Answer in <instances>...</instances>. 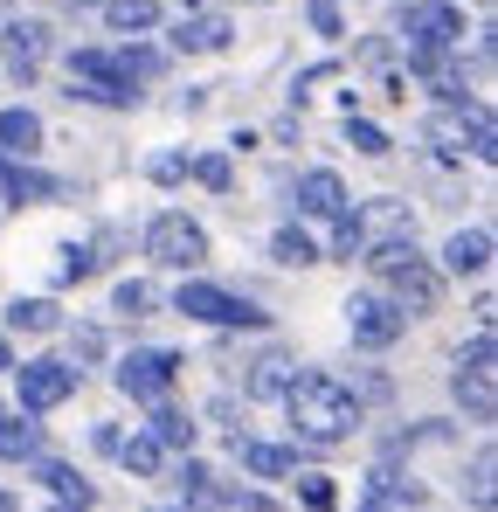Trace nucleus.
Here are the masks:
<instances>
[{
	"label": "nucleus",
	"mask_w": 498,
	"mask_h": 512,
	"mask_svg": "<svg viewBox=\"0 0 498 512\" xmlns=\"http://www.w3.org/2000/svg\"><path fill=\"white\" fill-rule=\"evenodd\" d=\"M229 35H236L229 14H180L166 42H173L180 56H215V49H229Z\"/></svg>",
	"instance_id": "nucleus-13"
},
{
	"label": "nucleus",
	"mask_w": 498,
	"mask_h": 512,
	"mask_svg": "<svg viewBox=\"0 0 498 512\" xmlns=\"http://www.w3.org/2000/svg\"><path fill=\"white\" fill-rule=\"evenodd\" d=\"M291 374H298V360H291V353H263V360H249L243 395H249V402H277V395L291 388Z\"/></svg>",
	"instance_id": "nucleus-16"
},
{
	"label": "nucleus",
	"mask_w": 498,
	"mask_h": 512,
	"mask_svg": "<svg viewBox=\"0 0 498 512\" xmlns=\"http://www.w3.org/2000/svg\"><path fill=\"white\" fill-rule=\"evenodd\" d=\"M90 360H104V333H97V326H77V333H70V367H90Z\"/></svg>",
	"instance_id": "nucleus-34"
},
{
	"label": "nucleus",
	"mask_w": 498,
	"mask_h": 512,
	"mask_svg": "<svg viewBox=\"0 0 498 512\" xmlns=\"http://www.w3.org/2000/svg\"><path fill=\"white\" fill-rule=\"evenodd\" d=\"M14 374H21V416H49V409H63V402L77 395V367H70V360H56V353L21 360Z\"/></svg>",
	"instance_id": "nucleus-7"
},
{
	"label": "nucleus",
	"mask_w": 498,
	"mask_h": 512,
	"mask_svg": "<svg viewBox=\"0 0 498 512\" xmlns=\"http://www.w3.org/2000/svg\"><path fill=\"white\" fill-rule=\"evenodd\" d=\"M346 139H353V146H360L367 160H381V153H395V146H388V132H381V125H367V118H346Z\"/></svg>",
	"instance_id": "nucleus-33"
},
{
	"label": "nucleus",
	"mask_w": 498,
	"mask_h": 512,
	"mask_svg": "<svg viewBox=\"0 0 498 512\" xmlns=\"http://www.w3.org/2000/svg\"><path fill=\"white\" fill-rule=\"evenodd\" d=\"M270 256H277V263H298V270H305V263H319V243H312L305 229H277Z\"/></svg>",
	"instance_id": "nucleus-30"
},
{
	"label": "nucleus",
	"mask_w": 498,
	"mask_h": 512,
	"mask_svg": "<svg viewBox=\"0 0 498 512\" xmlns=\"http://www.w3.org/2000/svg\"><path fill=\"white\" fill-rule=\"evenodd\" d=\"M367 270L395 291V305H402L409 319L443 305V270L415 250V236H388V243H374V250H367Z\"/></svg>",
	"instance_id": "nucleus-2"
},
{
	"label": "nucleus",
	"mask_w": 498,
	"mask_h": 512,
	"mask_svg": "<svg viewBox=\"0 0 498 512\" xmlns=\"http://www.w3.org/2000/svg\"><path fill=\"white\" fill-rule=\"evenodd\" d=\"M42 485L56 492V506H77V512H90V506H97V492L83 485V478L70 471V464H42Z\"/></svg>",
	"instance_id": "nucleus-26"
},
{
	"label": "nucleus",
	"mask_w": 498,
	"mask_h": 512,
	"mask_svg": "<svg viewBox=\"0 0 498 512\" xmlns=\"http://www.w3.org/2000/svg\"><path fill=\"white\" fill-rule=\"evenodd\" d=\"M56 194H63V180H49V173H35V167H7V160H0V201L35 208V201H56Z\"/></svg>",
	"instance_id": "nucleus-17"
},
{
	"label": "nucleus",
	"mask_w": 498,
	"mask_h": 512,
	"mask_svg": "<svg viewBox=\"0 0 498 512\" xmlns=\"http://www.w3.org/2000/svg\"><path fill=\"white\" fill-rule=\"evenodd\" d=\"M111 305H118L125 319H139V312H153V305H160V291H153L146 277H118V291H111Z\"/></svg>",
	"instance_id": "nucleus-29"
},
{
	"label": "nucleus",
	"mask_w": 498,
	"mask_h": 512,
	"mask_svg": "<svg viewBox=\"0 0 498 512\" xmlns=\"http://www.w3.org/2000/svg\"><path fill=\"white\" fill-rule=\"evenodd\" d=\"M146 256L166 263V270H201L208 263V229L194 215L166 208V215H153V229H146Z\"/></svg>",
	"instance_id": "nucleus-6"
},
{
	"label": "nucleus",
	"mask_w": 498,
	"mask_h": 512,
	"mask_svg": "<svg viewBox=\"0 0 498 512\" xmlns=\"http://www.w3.org/2000/svg\"><path fill=\"white\" fill-rule=\"evenodd\" d=\"M35 443H42V429L28 423L21 409H0V464H28Z\"/></svg>",
	"instance_id": "nucleus-21"
},
{
	"label": "nucleus",
	"mask_w": 498,
	"mask_h": 512,
	"mask_svg": "<svg viewBox=\"0 0 498 512\" xmlns=\"http://www.w3.org/2000/svg\"><path fill=\"white\" fill-rule=\"evenodd\" d=\"M298 208L312 215V222H339L353 201H346V180L339 173H326V167H312L305 180H298Z\"/></svg>",
	"instance_id": "nucleus-14"
},
{
	"label": "nucleus",
	"mask_w": 498,
	"mask_h": 512,
	"mask_svg": "<svg viewBox=\"0 0 498 512\" xmlns=\"http://www.w3.org/2000/svg\"><path fill=\"white\" fill-rule=\"evenodd\" d=\"M498 346H492V326H478V340L457 353V374H450V388H457V409L471 416V423H498Z\"/></svg>",
	"instance_id": "nucleus-4"
},
{
	"label": "nucleus",
	"mask_w": 498,
	"mask_h": 512,
	"mask_svg": "<svg viewBox=\"0 0 498 512\" xmlns=\"http://www.w3.org/2000/svg\"><path fill=\"white\" fill-rule=\"evenodd\" d=\"M0 374H14V346L0 340Z\"/></svg>",
	"instance_id": "nucleus-40"
},
{
	"label": "nucleus",
	"mask_w": 498,
	"mask_h": 512,
	"mask_svg": "<svg viewBox=\"0 0 498 512\" xmlns=\"http://www.w3.org/2000/svg\"><path fill=\"white\" fill-rule=\"evenodd\" d=\"M236 464H243L249 478H298V450L256 443V436H236Z\"/></svg>",
	"instance_id": "nucleus-15"
},
{
	"label": "nucleus",
	"mask_w": 498,
	"mask_h": 512,
	"mask_svg": "<svg viewBox=\"0 0 498 512\" xmlns=\"http://www.w3.org/2000/svg\"><path fill=\"white\" fill-rule=\"evenodd\" d=\"M422 139L443 153V160H498V125L485 104H443V111H429V125H422Z\"/></svg>",
	"instance_id": "nucleus-3"
},
{
	"label": "nucleus",
	"mask_w": 498,
	"mask_h": 512,
	"mask_svg": "<svg viewBox=\"0 0 498 512\" xmlns=\"http://www.w3.org/2000/svg\"><path fill=\"white\" fill-rule=\"evenodd\" d=\"M346 333L360 346H395L409 333V312H402L395 298H381V291H353V298H346Z\"/></svg>",
	"instance_id": "nucleus-9"
},
{
	"label": "nucleus",
	"mask_w": 498,
	"mask_h": 512,
	"mask_svg": "<svg viewBox=\"0 0 498 512\" xmlns=\"http://www.w3.org/2000/svg\"><path fill=\"white\" fill-rule=\"evenodd\" d=\"M409 70H415L429 90H436L443 104H464V70H457V56H415Z\"/></svg>",
	"instance_id": "nucleus-22"
},
{
	"label": "nucleus",
	"mask_w": 498,
	"mask_h": 512,
	"mask_svg": "<svg viewBox=\"0 0 498 512\" xmlns=\"http://www.w3.org/2000/svg\"><path fill=\"white\" fill-rule=\"evenodd\" d=\"M77 7H104V0H77Z\"/></svg>",
	"instance_id": "nucleus-41"
},
{
	"label": "nucleus",
	"mask_w": 498,
	"mask_h": 512,
	"mask_svg": "<svg viewBox=\"0 0 498 512\" xmlns=\"http://www.w3.org/2000/svg\"><path fill=\"white\" fill-rule=\"evenodd\" d=\"M35 146H42V118H35V111H0V153L28 160Z\"/></svg>",
	"instance_id": "nucleus-23"
},
{
	"label": "nucleus",
	"mask_w": 498,
	"mask_h": 512,
	"mask_svg": "<svg viewBox=\"0 0 498 512\" xmlns=\"http://www.w3.org/2000/svg\"><path fill=\"white\" fill-rule=\"evenodd\" d=\"M90 270H97V256H90V250H77V243H70V250H63V284H83Z\"/></svg>",
	"instance_id": "nucleus-36"
},
{
	"label": "nucleus",
	"mask_w": 498,
	"mask_h": 512,
	"mask_svg": "<svg viewBox=\"0 0 498 512\" xmlns=\"http://www.w3.org/2000/svg\"><path fill=\"white\" fill-rule=\"evenodd\" d=\"M298 499H305L312 512H332V499H339V492H332L326 478H305V485H298Z\"/></svg>",
	"instance_id": "nucleus-37"
},
{
	"label": "nucleus",
	"mask_w": 498,
	"mask_h": 512,
	"mask_svg": "<svg viewBox=\"0 0 498 512\" xmlns=\"http://www.w3.org/2000/svg\"><path fill=\"white\" fill-rule=\"evenodd\" d=\"M180 506H229V492L215 485V471H208V464H194V457H187V464H180Z\"/></svg>",
	"instance_id": "nucleus-25"
},
{
	"label": "nucleus",
	"mask_w": 498,
	"mask_h": 512,
	"mask_svg": "<svg viewBox=\"0 0 498 512\" xmlns=\"http://www.w3.org/2000/svg\"><path fill=\"white\" fill-rule=\"evenodd\" d=\"M111 63H118V77H125V84H153V77L166 70V56H160V49H146V42H132V49H118Z\"/></svg>",
	"instance_id": "nucleus-27"
},
{
	"label": "nucleus",
	"mask_w": 498,
	"mask_h": 512,
	"mask_svg": "<svg viewBox=\"0 0 498 512\" xmlns=\"http://www.w3.org/2000/svg\"><path fill=\"white\" fill-rule=\"evenodd\" d=\"M173 312H187L201 326H263V312L249 298H236V291H222V284H180Z\"/></svg>",
	"instance_id": "nucleus-11"
},
{
	"label": "nucleus",
	"mask_w": 498,
	"mask_h": 512,
	"mask_svg": "<svg viewBox=\"0 0 498 512\" xmlns=\"http://www.w3.org/2000/svg\"><path fill=\"white\" fill-rule=\"evenodd\" d=\"M194 180H201V187H215V194H222V187H229V180H236V173H229V160H222V153H208V160H194Z\"/></svg>",
	"instance_id": "nucleus-35"
},
{
	"label": "nucleus",
	"mask_w": 498,
	"mask_h": 512,
	"mask_svg": "<svg viewBox=\"0 0 498 512\" xmlns=\"http://www.w3.org/2000/svg\"><path fill=\"white\" fill-rule=\"evenodd\" d=\"M49 512H77V506H49Z\"/></svg>",
	"instance_id": "nucleus-42"
},
{
	"label": "nucleus",
	"mask_w": 498,
	"mask_h": 512,
	"mask_svg": "<svg viewBox=\"0 0 498 512\" xmlns=\"http://www.w3.org/2000/svg\"><path fill=\"white\" fill-rule=\"evenodd\" d=\"M180 173H187V160H173V153H166V160H153V180H180Z\"/></svg>",
	"instance_id": "nucleus-39"
},
{
	"label": "nucleus",
	"mask_w": 498,
	"mask_h": 512,
	"mask_svg": "<svg viewBox=\"0 0 498 512\" xmlns=\"http://www.w3.org/2000/svg\"><path fill=\"white\" fill-rule=\"evenodd\" d=\"M277 402H284V416L298 429V443H312V450H332V443H346L360 429V395L346 381H332V374H291V388Z\"/></svg>",
	"instance_id": "nucleus-1"
},
{
	"label": "nucleus",
	"mask_w": 498,
	"mask_h": 512,
	"mask_svg": "<svg viewBox=\"0 0 498 512\" xmlns=\"http://www.w3.org/2000/svg\"><path fill=\"white\" fill-rule=\"evenodd\" d=\"M104 21H111V35H153L160 28V0H104Z\"/></svg>",
	"instance_id": "nucleus-20"
},
{
	"label": "nucleus",
	"mask_w": 498,
	"mask_h": 512,
	"mask_svg": "<svg viewBox=\"0 0 498 512\" xmlns=\"http://www.w3.org/2000/svg\"><path fill=\"white\" fill-rule=\"evenodd\" d=\"M464 492H471V506H478V512L498 506V457H492V450L471 457V485H464Z\"/></svg>",
	"instance_id": "nucleus-28"
},
{
	"label": "nucleus",
	"mask_w": 498,
	"mask_h": 512,
	"mask_svg": "<svg viewBox=\"0 0 498 512\" xmlns=\"http://www.w3.org/2000/svg\"><path fill=\"white\" fill-rule=\"evenodd\" d=\"M70 97H83V104H139V90L118 77V63H111V49H77L70 56Z\"/></svg>",
	"instance_id": "nucleus-8"
},
{
	"label": "nucleus",
	"mask_w": 498,
	"mask_h": 512,
	"mask_svg": "<svg viewBox=\"0 0 498 512\" xmlns=\"http://www.w3.org/2000/svg\"><path fill=\"white\" fill-rule=\"evenodd\" d=\"M0 56H7V70L28 84V77L49 63V21H35V14H14V21L0 28Z\"/></svg>",
	"instance_id": "nucleus-12"
},
{
	"label": "nucleus",
	"mask_w": 498,
	"mask_h": 512,
	"mask_svg": "<svg viewBox=\"0 0 498 512\" xmlns=\"http://www.w3.org/2000/svg\"><path fill=\"white\" fill-rule=\"evenodd\" d=\"M56 326H63V312L49 298H14L7 305V333H56Z\"/></svg>",
	"instance_id": "nucleus-24"
},
{
	"label": "nucleus",
	"mask_w": 498,
	"mask_h": 512,
	"mask_svg": "<svg viewBox=\"0 0 498 512\" xmlns=\"http://www.w3.org/2000/svg\"><path fill=\"white\" fill-rule=\"evenodd\" d=\"M132 478H160V464H166V443L153 436V429H139V436H118V450H111Z\"/></svg>",
	"instance_id": "nucleus-19"
},
{
	"label": "nucleus",
	"mask_w": 498,
	"mask_h": 512,
	"mask_svg": "<svg viewBox=\"0 0 498 512\" xmlns=\"http://www.w3.org/2000/svg\"><path fill=\"white\" fill-rule=\"evenodd\" d=\"M312 28L319 35H339V0H312Z\"/></svg>",
	"instance_id": "nucleus-38"
},
{
	"label": "nucleus",
	"mask_w": 498,
	"mask_h": 512,
	"mask_svg": "<svg viewBox=\"0 0 498 512\" xmlns=\"http://www.w3.org/2000/svg\"><path fill=\"white\" fill-rule=\"evenodd\" d=\"M332 250L346 256V263H353L360 250H367V229H360V215H353V208H346V215L332 222Z\"/></svg>",
	"instance_id": "nucleus-32"
},
{
	"label": "nucleus",
	"mask_w": 498,
	"mask_h": 512,
	"mask_svg": "<svg viewBox=\"0 0 498 512\" xmlns=\"http://www.w3.org/2000/svg\"><path fill=\"white\" fill-rule=\"evenodd\" d=\"M153 436H160V443H173V450H187V443H194V423H187V416H180V409H153Z\"/></svg>",
	"instance_id": "nucleus-31"
},
{
	"label": "nucleus",
	"mask_w": 498,
	"mask_h": 512,
	"mask_svg": "<svg viewBox=\"0 0 498 512\" xmlns=\"http://www.w3.org/2000/svg\"><path fill=\"white\" fill-rule=\"evenodd\" d=\"M443 263H450L457 277H485V270H492V229H457V236L443 243Z\"/></svg>",
	"instance_id": "nucleus-18"
},
{
	"label": "nucleus",
	"mask_w": 498,
	"mask_h": 512,
	"mask_svg": "<svg viewBox=\"0 0 498 512\" xmlns=\"http://www.w3.org/2000/svg\"><path fill=\"white\" fill-rule=\"evenodd\" d=\"M402 49L415 56H457L464 49V7L450 0H409L402 7Z\"/></svg>",
	"instance_id": "nucleus-5"
},
{
	"label": "nucleus",
	"mask_w": 498,
	"mask_h": 512,
	"mask_svg": "<svg viewBox=\"0 0 498 512\" xmlns=\"http://www.w3.org/2000/svg\"><path fill=\"white\" fill-rule=\"evenodd\" d=\"M173 374H180V353H166V346H132V353L118 360V388H125L132 402H166Z\"/></svg>",
	"instance_id": "nucleus-10"
}]
</instances>
